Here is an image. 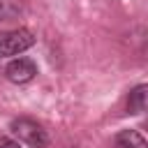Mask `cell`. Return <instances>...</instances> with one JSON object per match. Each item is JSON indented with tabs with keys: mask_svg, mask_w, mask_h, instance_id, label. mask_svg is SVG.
Segmentation results:
<instances>
[{
	"mask_svg": "<svg viewBox=\"0 0 148 148\" xmlns=\"http://www.w3.org/2000/svg\"><path fill=\"white\" fill-rule=\"evenodd\" d=\"M9 132H12L18 141H23L28 148H46V146H49V134H46V130H44L37 120H32V118H14V120L9 123Z\"/></svg>",
	"mask_w": 148,
	"mask_h": 148,
	"instance_id": "6da1fadb",
	"label": "cell"
},
{
	"mask_svg": "<svg viewBox=\"0 0 148 148\" xmlns=\"http://www.w3.org/2000/svg\"><path fill=\"white\" fill-rule=\"evenodd\" d=\"M32 44H35V35L28 28H16V30L0 32V58L18 56V53L28 51Z\"/></svg>",
	"mask_w": 148,
	"mask_h": 148,
	"instance_id": "7a4b0ae2",
	"label": "cell"
},
{
	"mask_svg": "<svg viewBox=\"0 0 148 148\" xmlns=\"http://www.w3.org/2000/svg\"><path fill=\"white\" fill-rule=\"evenodd\" d=\"M35 76H37V65L30 58H16V60L7 62V67H5V79L12 83H18V86L32 81Z\"/></svg>",
	"mask_w": 148,
	"mask_h": 148,
	"instance_id": "3957f363",
	"label": "cell"
},
{
	"mask_svg": "<svg viewBox=\"0 0 148 148\" xmlns=\"http://www.w3.org/2000/svg\"><path fill=\"white\" fill-rule=\"evenodd\" d=\"M146 92H148L146 83H139V86H134L130 90V95H127V113L141 116L146 111Z\"/></svg>",
	"mask_w": 148,
	"mask_h": 148,
	"instance_id": "277c9868",
	"label": "cell"
},
{
	"mask_svg": "<svg viewBox=\"0 0 148 148\" xmlns=\"http://www.w3.org/2000/svg\"><path fill=\"white\" fill-rule=\"evenodd\" d=\"M113 148H148V143L136 130H123L116 134Z\"/></svg>",
	"mask_w": 148,
	"mask_h": 148,
	"instance_id": "5b68a950",
	"label": "cell"
},
{
	"mask_svg": "<svg viewBox=\"0 0 148 148\" xmlns=\"http://www.w3.org/2000/svg\"><path fill=\"white\" fill-rule=\"evenodd\" d=\"M23 0H0V21H14L23 14Z\"/></svg>",
	"mask_w": 148,
	"mask_h": 148,
	"instance_id": "8992f818",
	"label": "cell"
},
{
	"mask_svg": "<svg viewBox=\"0 0 148 148\" xmlns=\"http://www.w3.org/2000/svg\"><path fill=\"white\" fill-rule=\"evenodd\" d=\"M0 148H21V143L14 141L12 136H2V139H0Z\"/></svg>",
	"mask_w": 148,
	"mask_h": 148,
	"instance_id": "52a82bcc",
	"label": "cell"
}]
</instances>
